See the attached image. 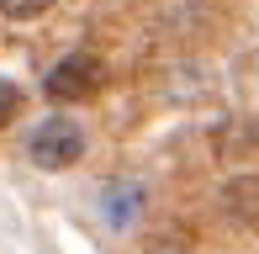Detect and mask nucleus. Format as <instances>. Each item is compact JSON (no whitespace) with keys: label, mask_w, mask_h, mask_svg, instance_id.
<instances>
[{"label":"nucleus","mask_w":259,"mask_h":254,"mask_svg":"<svg viewBox=\"0 0 259 254\" xmlns=\"http://www.w3.org/2000/svg\"><path fill=\"white\" fill-rule=\"evenodd\" d=\"M16 111H21V90L11 85V79H0V127L16 117Z\"/></svg>","instance_id":"nucleus-5"},{"label":"nucleus","mask_w":259,"mask_h":254,"mask_svg":"<svg viewBox=\"0 0 259 254\" xmlns=\"http://www.w3.org/2000/svg\"><path fill=\"white\" fill-rule=\"evenodd\" d=\"M101 85H106V64L96 53H69V59H58L48 69V79H42V90H48L53 101H85V96H96Z\"/></svg>","instance_id":"nucleus-1"},{"label":"nucleus","mask_w":259,"mask_h":254,"mask_svg":"<svg viewBox=\"0 0 259 254\" xmlns=\"http://www.w3.org/2000/svg\"><path fill=\"white\" fill-rule=\"evenodd\" d=\"M27 148H32V159H37L42 170H69L85 154V133L69 117H48V122H37V133H32Z\"/></svg>","instance_id":"nucleus-2"},{"label":"nucleus","mask_w":259,"mask_h":254,"mask_svg":"<svg viewBox=\"0 0 259 254\" xmlns=\"http://www.w3.org/2000/svg\"><path fill=\"white\" fill-rule=\"evenodd\" d=\"M138 212H143V186H138V180H116V186L106 191V223L127 228V223H138Z\"/></svg>","instance_id":"nucleus-3"},{"label":"nucleus","mask_w":259,"mask_h":254,"mask_svg":"<svg viewBox=\"0 0 259 254\" xmlns=\"http://www.w3.org/2000/svg\"><path fill=\"white\" fill-rule=\"evenodd\" d=\"M53 0H0V16H11V21H32V16H42Z\"/></svg>","instance_id":"nucleus-4"}]
</instances>
